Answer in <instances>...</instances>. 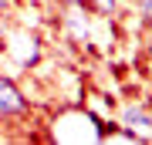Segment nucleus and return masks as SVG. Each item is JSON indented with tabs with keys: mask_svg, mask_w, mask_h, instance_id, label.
Segmentation results:
<instances>
[{
	"mask_svg": "<svg viewBox=\"0 0 152 145\" xmlns=\"http://www.w3.org/2000/svg\"><path fill=\"white\" fill-rule=\"evenodd\" d=\"M44 58V44L41 34L31 31L24 24H10L7 34L0 37V64H7L14 74H24V71H34Z\"/></svg>",
	"mask_w": 152,
	"mask_h": 145,
	"instance_id": "nucleus-1",
	"label": "nucleus"
},
{
	"mask_svg": "<svg viewBox=\"0 0 152 145\" xmlns=\"http://www.w3.org/2000/svg\"><path fill=\"white\" fill-rule=\"evenodd\" d=\"M58 4H78V0H58Z\"/></svg>",
	"mask_w": 152,
	"mask_h": 145,
	"instance_id": "nucleus-6",
	"label": "nucleus"
},
{
	"mask_svg": "<svg viewBox=\"0 0 152 145\" xmlns=\"http://www.w3.org/2000/svg\"><path fill=\"white\" fill-rule=\"evenodd\" d=\"M7 27H10V14H0V37L7 34Z\"/></svg>",
	"mask_w": 152,
	"mask_h": 145,
	"instance_id": "nucleus-4",
	"label": "nucleus"
},
{
	"mask_svg": "<svg viewBox=\"0 0 152 145\" xmlns=\"http://www.w3.org/2000/svg\"><path fill=\"white\" fill-rule=\"evenodd\" d=\"M115 125L125 132H132L139 142H149L152 138V111L145 105H139V101H125L118 108V118H115Z\"/></svg>",
	"mask_w": 152,
	"mask_h": 145,
	"instance_id": "nucleus-3",
	"label": "nucleus"
},
{
	"mask_svg": "<svg viewBox=\"0 0 152 145\" xmlns=\"http://www.w3.org/2000/svg\"><path fill=\"white\" fill-rule=\"evenodd\" d=\"M142 10L149 14V20H152V0H142Z\"/></svg>",
	"mask_w": 152,
	"mask_h": 145,
	"instance_id": "nucleus-5",
	"label": "nucleus"
},
{
	"mask_svg": "<svg viewBox=\"0 0 152 145\" xmlns=\"http://www.w3.org/2000/svg\"><path fill=\"white\" fill-rule=\"evenodd\" d=\"M24 115H31V98L17 85L14 74H7L4 64H0V125L7 122H20Z\"/></svg>",
	"mask_w": 152,
	"mask_h": 145,
	"instance_id": "nucleus-2",
	"label": "nucleus"
}]
</instances>
